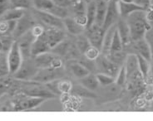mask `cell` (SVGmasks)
<instances>
[{
	"instance_id": "obj_12",
	"label": "cell",
	"mask_w": 153,
	"mask_h": 121,
	"mask_svg": "<svg viewBox=\"0 0 153 121\" xmlns=\"http://www.w3.org/2000/svg\"><path fill=\"white\" fill-rule=\"evenodd\" d=\"M36 16L43 24L48 26L49 27H57L61 29L64 28L63 20L54 16L52 13L36 10Z\"/></svg>"
},
{
	"instance_id": "obj_8",
	"label": "cell",
	"mask_w": 153,
	"mask_h": 121,
	"mask_svg": "<svg viewBox=\"0 0 153 121\" xmlns=\"http://www.w3.org/2000/svg\"><path fill=\"white\" fill-rule=\"evenodd\" d=\"M43 37L46 39L48 44L49 45L51 50L60 44L65 39V33L61 28L49 27L43 32Z\"/></svg>"
},
{
	"instance_id": "obj_10",
	"label": "cell",
	"mask_w": 153,
	"mask_h": 121,
	"mask_svg": "<svg viewBox=\"0 0 153 121\" xmlns=\"http://www.w3.org/2000/svg\"><path fill=\"white\" fill-rule=\"evenodd\" d=\"M47 100L45 98H39V97H33V96H27L24 97L22 100H19L14 105V110L17 111H22V110H33L40 106L42 103Z\"/></svg>"
},
{
	"instance_id": "obj_29",
	"label": "cell",
	"mask_w": 153,
	"mask_h": 121,
	"mask_svg": "<svg viewBox=\"0 0 153 121\" xmlns=\"http://www.w3.org/2000/svg\"><path fill=\"white\" fill-rule=\"evenodd\" d=\"M137 57L139 72L142 74V77H146L149 74L150 68H151L149 61L146 60L145 57H143L139 54H137Z\"/></svg>"
},
{
	"instance_id": "obj_40",
	"label": "cell",
	"mask_w": 153,
	"mask_h": 121,
	"mask_svg": "<svg viewBox=\"0 0 153 121\" xmlns=\"http://www.w3.org/2000/svg\"><path fill=\"white\" fill-rule=\"evenodd\" d=\"M56 5L61 6L63 8H68L70 5H72V0H53Z\"/></svg>"
},
{
	"instance_id": "obj_45",
	"label": "cell",
	"mask_w": 153,
	"mask_h": 121,
	"mask_svg": "<svg viewBox=\"0 0 153 121\" xmlns=\"http://www.w3.org/2000/svg\"><path fill=\"white\" fill-rule=\"evenodd\" d=\"M2 57H3V55H2V52H0V61L2 60Z\"/></svg>"
},
{
	"instance_id": "obj_41",
	"label": "cell",
	"mask_w": 153,
	"mask_h": 121,
	"mask_svg": "<svg viewBox=\"0 0 153 121\" xmlns=\"http://www.w3.org/2000/svg\"><path fill=\"white\" fill-rule=\"evenodd\" d=\"M145 18L146 20L147 21V23H150V24L153 23V9L149 8L147 11L146 12Z\"/></svg>"
},
{
	"instance_id": "obj_31",
	"label": "cell",
	"mask_w": 153,
	"mask_h": 121,
	"mask_svg": "<svg viewBox=\"0 0 153 121\" xmlns=\"http://www.w3.org/2000/svg\"><path fill=\"white\" fill-rule=\"evenodd\" d=\"M76 45L77 50L81 53H83L84 54L86 50L88 49V47L91 46V44H90V42L88 40V37H83V36L78 35V38L76 40Z\"/></svg>"
},
{
	"instance_id": "obj_23",
	"label": "cell",
	"mask_w": 153,
	"mask_h": 121,
	"mask_svg": "<svg viewBox=\"0 0 153 121\" xmlns=\"http://www.w3.org/2000/svg\"><path fill=\"white\" fill-rule=\"evenodd\" d=\"M116 27H117V24L111 26L109 29H107L106 33H105L103 43H102V53H103L104 56H107V55L110 54L111 39H112L113 32H114V30L116 29Z\"/></svg>"
},
{
	"instance_id": "obj_16",
	"label": "cell",
	"mask_w": 153,
	"mask_h": 121,
	"mask_svg": "<svg viewBox=\"0 0 153 121\" xmlns=\"http://www.w3.org/2000/svg\"><path fill=\"white\" fill-rule=\"evenodd\" d=\"M100 66H102V69L103 72L102 73H106L109 76H113L116 78V76L118 73L119 69L117 67V65L115 64L113 61L109 60L107 57V56H103L102 58H100Z\"/></svg>"
},
{
	"instance_id": "obj_27",
	"label": "cell",
	"mask_w": 153,
	"mask_h": 121,
	"mask_svg": "<svg viewBox=\"0 0 153 121\" xmlns=\"http://www.w3.org/2000/svg\"><path fill=\"white\" fill-rule=\"evenodd\" d=\"M123 44L122 42L121 37L119 35L117 28L116 27L113 32V36H112V39H111V49H110V54L111 53H117L121 52L123 50Z\"/></svg>"
},
{
	"instance_id": "obj_43",
	"label": "cell",
	"mask_w": 153,
	"mask_h": 121,
	"mask_svg": "<svg viewBox=\"0 0 153 121\" xmlns=\"http://www.w3.org/2000/svg\"><path fill=\"white\" fill-rule=\"evenodd\" d=\"M123 3H136V0H120Z\"/></svg>"
},
{
	"instance_id": "obj_26",
	"label": "cell",
	"mask_w": 153,
	"mask_h": 121,
	"mask_svg": "<svg viewBox=\"0 0 153 121\" xmlns=\"http://www.w3.org/2000/svg\"><path fill=\"white\" fill-rule=\"evenodd\" d=\"M70 68H71V71L73 72V75L78 79H82L90 74V71L84 65L81 64V63H77V62L73 63L71 65Z\"/></svg>"
},
{
	"instance_id": "obj_7",
	"label": "cell",
	"mask_w": 153,
	"mask_h": 121,
	"mask_svg": "<svg viewBox=\"0 0 153 121\" xmlns=\"http://www.w3.org/2000/svg\"><path fill=\"white\" fill-rule=\"evenodd\" d=\"M88 38L90 42V44L97 47L100 51H102L104 36H105L106 32L103 30L102 27L97 25L96 23H93L92 26L88 28Z\"/></svg>"
},
{
	"instance_id": "obj_4",
	"label": "cell",
	"mask_w": 153,
	"mask_h": 121,
	"mask_svg": "<svg viewBox=\"0 0 153 121\" xmlns=\"http://www.w3.org/2000/svg\"><path fill=\"white\" fill-rule=\"evenodd\" d=\"M23 94L27 96H33V97H39V98L53 99L57 97V95H54L52 91L45 86H43L41 83L35 82L31 86H27L23 90Z\"/></svg>"
},
{
	"instance_id": "obj_42",
	"label": "cell",
	"mask_w": 153,
	"mask_h": 121,
	"mask_svg": "<svg viewBox=\"0 0 153 121\" xmlns=\"http://www.w3.org/2000/svg\"><path fill=\"white\" fill-rule=\"evenodd\" d=\"M4 51H6V49H5L4 41H3V38H0V52H3Z\"/></svg>"
},
{
	"instance_id": "obj_30",
	"label": "cell",
	"mask_w": 153,
	"mask_h": 121,
	"mask_svg": "<svg viewBox=\"0 0 153 121\" xmlns=\"http://www.w3.org/2000/svg\"><path fill=\"white\" fill-rule=\"evenodd\" d=\"M96 76H97V79L99 82V85L102 86H110L111 84L115 83L116 81V78L113 77V76H109L106 73H97L96 74Z\"/></svg>"
},
{
	"instance_id": "obj_25",
	"label": "cell",
	"mask_w": 153,
	"mask_h": 121,
	"mask_svg": "<svg viewBox=\"0 0 153 121\" xmlns=\"http://www.w3.org/2000/svg\"><path fill=\"white\" fill-rule=\"evenodd\" d=\"M33 4L36 10L50 13L55 4L53 0H33Z\"/></svg>"
},
{
	"instance_id": "obj_28",
	"label": "cell",
	"mask_w": 153,
	"mask_h": 121,
	"mask_svg": "<svg viewBox=\"0 0 153 121\" xmlns=\"http://www.w3.org/2000/svg\"><path fill=\"white\" fill-rule=\"evenodd\" d=\"M86 14L88 17V24L86 28L88 29L92 26V24L95 23L96 18V0H92L87 5V11Z\"/></svg>"
},
{
	"instance_id": "obj_24",
	"label": "cell",
	"mask_w": 153,
	"mask_h": 121,
	"mask_svg": "<svg viewBox=\"0 0 153 121\" xmlns=\"http://www.w3.org/2000/svg\"><path fill=\"white\" fill-rule=\"evenodd\" d=\"M80 80L82 86L85 87L86 89H88V91H95L99 86V82L97 79L96 75H93L91 73Z\"/></svg>"
},
{
	"instance_id": "obj_17",
	"label": "cell",
	"mask_w": 153,
	"mask_h": 121,
	"mask_svg": "<svg viewBox=\"0 0 153 121\" xmlns=\"http://www.w3.org/2000/svg\"><path fill=\"white\" fill-rule=\"evenodd\" d=\"M135 47L137 51V54L145 57L146 60H152V49L149 42L145 38H142L135 42Z\"/></svg>"
},
{
	"instance_id": "obj_20",
	"label": "cell",
	"mask_w": 153,
	"mask_h": 121,
	"mask_svg": "<svg viewBox=\"0 0 153 121\" xmlns=\"http://www.w3.org/2000/svg\"><path fill=\"white\" fill-rule=\"evenodd\" d=\"M126 67L127 79L135 74L136 72H139L138 69V61L137 57L136 54H129L126 58Z\"/></svg>"
},
{
	"instance_id": "obj_15",
	"label": "cell",
	"mask_w": 153,
	"mask_h": 121,
	"mask_svg": "<svg viewBox=\"0 0 153 121\" xmlns=\"http://www.w3.org/2000/svg\"><path fill=\"white\" fill-rule=\"evenodd\" d=\"M107 5L108 4L102 0H96V18L95 23L97 25L102 27L103 26L104 19L107 13Z\"/></svg>"
},
{
	"instance_id": "obj_13",
	"label": "cell",
	"mask_w": 153,
	"mask_h": 121,
	"mask_svg": "<svg viewBox=\"0 0 153 121\" xmlns=\"http://www.w3.org/2000/svg\"><path fill=\"white\" fill-rule=\"evenodd\" d=\"M119 14L124 18H127L131 13L137 11H145V7H143L137 3H123L119 0L117 2Z\"/></svg>"
},
{
	"instance_id": "obj_32",
	"label": "cell",
	"mask_w": 153,
	"mask_h": 121,
	"mask_svg": "<svg viewBox=\"0 0 153 121\" xmlns=\"http://www.w3.org/2000/svg\"><path fill=\"white\" fill-rule=\"evenodd\" d=\"M49 13H52L54 16H56V17L61 19H64L68 17V11L67 8H63V7L58 6L56 4L54 5V7L50 11Z\"/></svg>"
},
{
	"instance_id": "obj_5",
	"label": "cell",
	"mask_w": 153,
	"mask_h": 121,
	"mask_svg": "<svg viewBox=\"0 0 153 121\" xmlns=\"http://www.w3.org/2000/svg\"><path fill=\"white\" fill-rule=\"evenodd\" d=\"M38 69L39 68L37 67L34 61H31L30 59L23 60L19 70L13 74V76L16 79L23 80H32L33 76L38 72Z\"/></svg>"
},
{
	"instance_id": "obj_14",
	"label": "cell",
	"mask_w": 153,
	"mask_h": 121,
	"mask_svg": "<svg viewBox=\"0 0 153 121\" xmlns=\"http://www.w3.org/2000/svg\"><path fill=\"white\" fill-rule=\"evenodd\" d=\"M49 45L48 44L46 39L44 38L43 35L35 38L31 46V57H37L40 54L50 52Z\"/></svg>"
},
{
	"instance_id": "obj_19",
	"label": "cell",
	"mask_w": 153,
	"mask_h": 121,
	"mask_svg": "<svg viewBox=\"0 0 153 121\" xmlns=\"http://www.w3.org/2000/svg\"><path fill=\"white\" fill-rule=\"evenodd\" d=\"M117 28L123 45H127L128 43H130L131 38L130 34V28H129L127 22H125L123 20L117 21Z\"/></svg>"
},
{
	"instance_id": "obj_22",
	"label": "cell",
	"mask_w": 153,
	"mask_h": 121,
	"mask_svg": "<svg viewBox=\"0 0 153 121\" xmlns=\"http://www.w3.org/2000/svg\"><path fill=\"white\" fill-rule=\"evenodd\" d=\"M24 17V9L22 8H11L8 11L5 12L3 16L0 18V21H12L19 20Z\"/></svg>"
},
{
	"instance_id": "obj_11",
	"label": "cell",
	"mask_w": 153,
	"mask_h": 121,
	"mask_svg": "<svg viewBox=\"0 0 153 121\" xmlns=\"http://www.w3.org/2000/svg\"><path fill=\"white\" fill-rule=\"evenodd\" d=\"M19 42L20 52L22 53V57L23 60L30 59L31 57V46L32 43L35 40V37L33 35L31 30H29L27 32H25L21 37H19Z\"/></svg>"
},
{
	"instance_id": "obj_2",
	"label": "cell",
	"mask_w": 153,
	"mask_h": 121,
	"mask_svg": "<svg viewBox=\"0 0 153 121\" xmlns=\"http://www.w3.org/2000/svg\"><path fill=\"white\" fill-rule=\"evenodd\" d=\"M7 61H8L9 73L13 75L19 70L23 61L18 41H13L12 43L11 46L8 52Z\"/></svg>"
},
{
	"instance_id": "obj_34",
	"label": "cell",
	"mask_w": 153,
	"mask_h": 121,
	"mask_svg": "<svg viewBox=\"0 0 153 121\" xmlns=\"http://www.w3.org/2000/svg\"><path fill=\"white\" fill-rule=\"evenodd\" d=\"M100 52L101 51L99 49H97V47L91 45L88 49L86 50V52H84V56L88 61H95L99 57Z\"/></svg>"
},
{
	"instance_id": "obj_38",
	"label": "cell",
	"mask_w": 153,
	"mask_h": 121,
	"mask_svg": "<svg viewBox=\"0 0 153 121\" xmlns=\"http://www.w3.org/2000/svg\"><path fill=\"white\" fill-rule=\"evenodd\" d=\"M75 21L78 24H80L81 26L84 27L86 28L87 27V24H88V17H87V14L86 13H81V14H76L75 16Z\"/></svg>"
},
{
	"instance_id": "obj_33",
	"label": "cell",
	"mask_w": 153,
	"mask_h": 121,
	"mask_svg": "<svg viewBox=\"0 0 153 121\" xmlns=\"http://www.w3.org/2000/svg\"><path fill=\"white\" fill-rule=\"evenodd\" d=\"M57 88L60 92V95L62 94H68L72 91L73 86L68 80H57Z\"/></svg>"
},
{
	"instance_id": "obj_36",
	"label": "cell",
	"mask_w": 153,
	"mask_h": 121,
	"mask_svg": "<svg viewBox=\"0 0 153 121\" xmlns=\"http://www.w3.org/2000/svg\"><path fill=\"white\" fill-rule=\"evenodd\" d=\"M12 8L26 9L30 6L29 0H10Z\"/></svg>"
},
{
	"instance_id": "obj_44",
	"label": "cell",
	"mask_w": 153,
	"mask_h": 121,
	"mask_svg": "<svg viewBox=\"0 0 153 121\" xmlns=\"http://www.w3.org/2000/svg\"><path fill=\"white\" fill-rule=\"evenodd\" d=\"M149 8L153 9V0H149Z\"/></svg>"
},
{
	"instance_id": "obj_37",
	"label": "cell",
	"mask_w": 153,
	"mask_h": 121,
	"mask_svg": "<svg viewBox=\"0 0 153 121\" xmlns=\"http://www.w3.org/2000/svg\"><path fill=\"white\" fill-rule=\"evenodd\" d=\"M12 8L10 0H0V18L3 16L5 12Z\"/></svg>"
},
{
	"instance_id": "obj_46",
	"label": "cell",
	"mask_w": 153,
	"mask_h": 121,
	"mask_svg": "<svg viewBox=\"0 0 153 121\" xmlns=\"http://www.w3.org/2000/svg\"><path fill=\"white\" fill-rule=\"evenodd\" d=\"M102 1H104V2H106V3H107V4H108V3H109L111 0H102Z\"/></svg>"
},
{
	"instance_id": "obj_39",
	"label": "cell",
	"mask_w": 153,
	"mask_h": 121,
	"mask_svg": "<svg viewBox=\"0 0 153 121\" xmlns=\"http://www.w3.org/2000/svg\"><path fill=\"white\" fill-rule=\"evenodd\" d=\"M31 32L35 38H38V37H40L43 34L45 30H44L43 27L41 26V25H33V27L31 28Z\"/></svg>"
},
{
	"instance_id": "obj_47",
	"label": "cell",
	"mask_w": 153,
	"mask_h": 121,
	"mask_svg": "<svg viewBox=\"0 0 153 121\" xmlns=\"http://www.w3.org/2000/svg\"><path fill=\"white\" fill-rule=\"evenodd\" d=\"M72 1H73V0H72Z\"/></svg>"
},
{
	"instance_id": "obj_9",
	"label": "cell",
	"mask_w": 153,
	"mask_h": 121,
	"mask_svg": "<svg viewBox=\"0 0 153 121\" xmlns=\"http://www.w3.org/2000/svg\"><path fill=\"white\" fill-rule=\"evenodd\" d=\"M119 11L117 8V2L111 0L108 5H107V13L104 19V23L102 28L105 32H107V29H109L111 26L117 24V21L119 17Z\"/></svg>"
},
{
	"instance_id": "obj_18",
	"label": "cell",
	"mask_w": 153,
	"mask_h": 121,
	"mask_svg": "<svg viewBox=\"0 0 153 121\" xmlns=\"http://www.w3.org/2000/svg\"><path fill=\"white\" fill-rule=\"evenodd\" d=\"M63 20V24H64V27H65L67 31L70 32L71 34L76 35H81L85 30L84 27L81 26L80 24L76 23L74 18H66L62 19Z\"/></svg>"
},
{
	"instance_id": "obj_21",
	"label": "cell",
	"mask_w": 153,
	"mask_h": 121,
	"mask_svg": "<svg viewBox=\"0 0 153 121\" xmlns=\"http://www.w3.org/2000/svg\"><path fill=\"white\" fill-rule=\"evenodd\" d=\"M33 26V23L29 21L28 19L24 18L23 17L21 19H19L18 21L17 27H16L15 31L13 32V34L15 36V38H19V37H21L22 35L24 34L25 32L31 30Z\"/></svg>"
},
{
	"instance_id": "obj_3",
	"label": "cell",
	"mask_w": 153,
	"mask_h": 121,
	"mask_svg": "<svg viewBox=\"0 0 153 121\" xmlns=\"http://www.w3.org/2000/svg\"><path fill=\"white\" fill-rule=\"evenodd\" d=\"M33 61L38 68L59 69L62 67V61L61 59L53 53H50V52L35 57Z\"/></svg>"
},
{
	"instance_id": "obj_6",
	"label": "cell",
	"mask_w": 153,
	"mask_h": 121,
	"mask_svg": "<svg viewBox=\"0 0 153 121\" xmlns=\"http://www.w3.org/2000/svg\"><path fill=\"white\" fill-rule=\"evenodd\" d=\"M61 69L39 68L32 80L33 82L46 84L50 81L59 79V77L61 76V72H60Z\"/></svg>"
},
{
	"instance_id": "obj_1",
	"label": "cell",
	"mask_w": 153,
	"mask_h": 121,
	"mask_svg": "<svg viewBox=\"0 0 153 121\" xmlns=\"http://www.w3.org/2000/svg\"><path fill=\"white\" fill-rule=\"evenodd\" d=\"M144 12L145 11L135 12L127 17L131 38L134 42L145 38L146 32L151 29V24L146 20Z\"/></svg>"
},
{
	"instance_id": "obj_35",
	"label": "cell",
	"mask_w": 153,
	"mask_h": 121,
	"mask_svg": "<svg viewBox=\"0 0 153 121\" xmlns=\"http://www.w3.org/2000/svg\"><path fill=\"white\" fill-rule=\"evenodd\" d=\"M126 79H127V74H126V67L125 66H122L119 69L118 73L116 76V83L117 84L120 86H123L124 84L126 83Z\"/></svg>"
}]
</instances>
